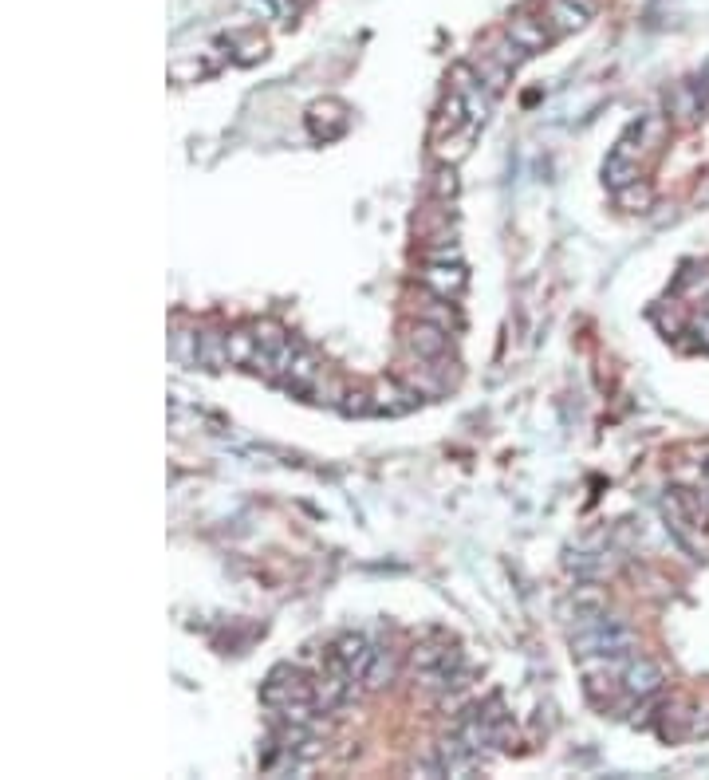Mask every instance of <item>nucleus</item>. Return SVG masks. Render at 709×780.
Masks as SVG:
<instances>
[{
  "label": "nucleus",
  "instance_id": "1",
  "mask_svg": "<svg viewBox=\"0 0 709 780\" xmlns=\"http://www.w3.org/2000/svg\"><path fill=\"white\" fill-rule=\"evenodd\" d=\"M260 702L272 706V710L280 714V710H288V706H296V702H316V686L304 682L300 662H284V666H276V670L268 674V682L260 686Z\"/></svg>",
  "mask_w": 709,
  "mask_h": 780
},
{
  "label": "nucleus",
  "instance_id": "2",
  "mask_svg": "<svg viewBox=\"0 0 709 780\" xmlns=\"http://www.w3.org/2000/svg\"><path fill=\"white\" fill-rule=\"evenodd\" d=\"M709 111V83L706 75L702 79H690V83H678L670 95H666V119L690 127L698 119H706Z\"/></svg>",
  "mask_w": 709,
  "mask_h": 780
},
{
  "label": "nucleus",
  "instance_id": "3",
  "mask_svg": "<svg viewBox=\"0 0 709 780\" xmlns=\"http://www.w3.org/2000/svg\"><path fill=\"white\" fill-rule=\"evenodd\" d=\"M662 666L654 662V658H646V654H631L627 662H623V690L631 694V698H654L658 690H662Z\"/></svg>",
  "mask_w": 709,
  "mask_h": 780
},
{
  "label": "nucleus",
  "instance_id": "4",
  "mask_svg": "<svg viewBox=\"0 0 709 780\" xmlns=\"http://www.w3.org/2000/svg\"><path fill=\"white\" fill-rule=\"evenodd\" d=\"M406 347L422 359V363H438L446 351H450V331L430 320H418V324L406 327Z\"/></svg>",
  "mask_w": 709,
  "mask_h": 780
},
{
  "label": "nucleus",
  "instance_id": "5",
  "mask_svg": "<svg viewBox=\"0 0 709 780\" xmlns=\"http://www.w3.org/2000/svg\"><path fill=\"white\" fill-rule=\"evenodd\" d=\"M595 12V0H548V12L544 20L552 24V36H564V32H576L591 20Z\"/></svg>",
  "mask_w": 709,
  "mask_h": 780
},
{
  "label": "nucleus",
  "instance_id": "6",
  "mask_svg": "<svg viewBox=\"0 0 709 780\" xmlns=\"http://www.w3.org/2000/svg\"><path fill=\"white\" fill-rule=\"evenodd\" d=\"M422 284H426V292H434V296L461 300V292H465V268H461V264H426V268H422Z\"/></svg>",
  "mask_w": 709,
  "mask_h": 780
},
{
  "label": "nucleus",
  "instance_id": "7",
  "mask_svg": "<svg viewBox=\"0 0 709 780\" xmlns=\"http://www.w3.org/2000/svg\"><path fill=\"white\" fill-rule=\"evenodd\" d=\"M371 643H367V635H359V631H347V635H339L335 639V647H331V654L363 682V670H367V662H371Z\"/></svg>",
  "mask_w": 709,
  "mask_h": 780
},
{
  "label": "nucleus",
  "instance_id": "8",
  "mask_svg": "<svg viewBox=\"0 0 709 780\" xmlns=\"http://www.w3.org/2000/svg\"><path fill=\"white\" fill-rule=\"evenodd\" d=\"M323 379V363L312 355V351H296V359H292V371H288V379H284V387L300 390V394H312V387Z\"/></svg>",
  "mask_w": 709,
  "mask_h": 780
},
{
  "label": "nucleus",
  "instance_id": "9",
  "mask_svg": "<svg viewBox=\"0 0 709 780\" xmlns=\"http://www.w3.org/2000/svg\"><path fill=\"white\" fill-rule=\"evenodd\" d=\"M197 367H209V371L233 367V359H229V335H221V331H201V343H197Z\"/></svg>",
  "mask_w": 709,
  "mask_h": 780
},
{
  "label": "nucleus",
  "instance_id": "10",
  "mask_svg": "<svg viewBox=\"0 0 709 780\" xmlns=\"http://www.w3.org/2000/svg\"><path fill=\"white\" fill-rule=\"evenodd\" d=\"M509 40H516L524 52H540L548 40H552V32H548V20H532V16H516L513 24H509Z\"/></svg>",
  "mask_w": 709,
  "mask_h": 780
},
{
  "label": "nucleus",
  "instance_id": "11",
  "mask_svg": "<svg viewBox=\"0 0 709 780\" xmlns=\"http://www.w3.org/2000/svg\"><path fill=\"white\" fill-rule=\"evenodd\" d=\"M260 351V339L253 327H241V331H229V359L233 367H253Z\"/></svg>",
  "mask_w": 709,
  "mask_h": 780
},
{
  "label": "nucleus",
  "instance_id": "12",
  "mask_svg": "<svg viewBox=\"0 0 709 780\" xmlns=\"http://www.w3.org/2000/svg\"><path fill=\"white\" fill-rule=\"evenodd\" d=\"M603 178H607V186L619 194L623 186L639 182V162H631V158H619V154H607V162H603Z\"/></svg>",
  "mask_w": 709,
  "mask_h": 780
},
{
  "label": "nucleus",
  "instance_id": "13",
  "mask_svg": "<svg viewBox=\"0 0 709 780\" xmlns=\"http://www.w3.org/2000/svg\"><path fill=\"white\" fill-rule=\"evenodd\" d=\"M390 678H394V654L390 650H371V662H367V670H363V686L367 690H383Z\"/></svg>",
  "mask_w": 709,
  "mask_h": 780
},
{
  "label": "nucleus",
  "instance_id": "14",
  "mask_svg": "<svg viewBox=\"0 0 709 780\" xmlns=\"http://www.w3.org/2000/svg\"><path fill=\"white\" fill-rule=\"evenodd\" d=\"M434 296V292H430ZM457 300H446V296H434V304H426V308H418V320H430V324L446 327V331H457L461 327V316H457V308H453Z\"/></svg>",
  "mask_w": 709,
  "mask_h": 780
},
{
  "label": "nucleus",
  "instance_id": "15",
  "mask_svg": "<svg viewBox=\"0 0 709 780\" xmlns=\"http://www.w3.org/2000/svg\"><path fill=\"white\" fill-rule=\"evenodd\" d=\"M615 201L623 205V209H631V213H646L650 205H654V190L646 186L643 178L639 182H631V186H623L619 194H615Z\"/></svg>",
  "mask_w": 709,
  "mask_h": 780
},
{
  "label": "nucleus",
  "instance_id": "16",
  "mask_svg": "<svg viewBox=\"0 0 709 780\" xmlns=\"http://www.w3.org/2000/svg\"><path fill=\"white\" fill-rule=\"evenodd\" d=\"M213 67L217 64H205V60H197V56H190V60H174V64H170V79H174V83H197V79H205Z\"/></svg>",
  "mask_w": 709,
  "mask_h": 780
},
{
  "label": "nucleus",
  "instance_id": "17",
  "mask_svg": "<svg viewBox=\"0 0 709 780\" xmlns=\"http://www.w3.org/2000/svg\"><path fill=\"white\" fill-rule=\"evenodd\" d=\"M453 194H457V174H453V162H446V166L434 170V197L438 201H450Z\"/></svg>",
  "mask_w": 709,
  "mask_h": 780
},
{
  "label": "nucleus",
  "instance_id": "18",
  "mask_svg": "<svg viewBox=\"0 0 709 780\" xmlns=\"http://www.w3.org/2000/svg\"><path fill=\"white\" fill-rule=\"evenodd\" d=\"M426 264H461V253H457L453 241H434L426 249Z\"/></svg>",
  "mask_w": 709,
  "mask_h": 780
},
{
  "label": "nucleus",
  "instance_id": "19",
  "mask_svg": "<svg viewBox=\"0 0 709 780\" xmlns=\"http://www.w3.org/2000/svg\"><path fill=\"white\" fill-rule=\"evenodd\" d=\"M197 343H201L197 331H178V335H174V355L186 359V363H197Z\"/></svg>",
  "mask_w": 709,
  "mask_h": 780
},
{
  "label": "nucleus",
  "instance_id": "20",
  "mask_svg": "<svg viewBox=\"0 0 709 780\" xmlns=\"http://www.w3.org/2000/svg\"><path fill=\"white\" fill-rule=\"evenodd\" d=\"M686 335H694V343H698V347H709V308L698 316V320H690Z\"/></svg>",
  "mask_w": 709,
  "mask_h": 780
},
{
  "label": "nucleus",
  "instance_id": "21",
  "mask_svg": "<svg viewBox=\"0 0 709 780\" xmlns=\"http://www.w3.org/2000/svg\"><path fill=\"white\" fill-rule=\"evenodd\" d=\"M241 4H245V8H253V12H260L264 20H272V16H276V8H272V0H241Z\"/></svg>",
  "mask_w": 709,
  "mask_h": 780
},
{
  "label": "nucleus",
  "instance_id": "22",
  "mask_svg": "<svg viewBox=\"0 0 709 780\" xmlns=\"http://www.w3.org/2000/svg\"><path fill=\"white\" fill-rule=\"evenodd\" d=\"M288 4H292V8H300V4H312V0H288Z\"/></svg>",
  "mask_w": 709,
  "mask_h": 780
},
{
  "label": "nucleus",
  "instance_id": "23",
  "mask_svg": "<svg viewBox=\"0 0 709 780\" xmlns=\"http://www.w3.org/2000/svg\"><path fill=\"white\" fill-rule=\"evenodd\" d=\"M706 83H709V64H706Z\"/></svg>",
  "mask_w": 709,
  "mask_h": 780
},
{
  "label": "nucleus",
  "instance_id": "24",
  "mask_svg": "<svg viewBox=\"0 0 709 780\" xmlns=\"http://www.w3.org/2000/svg\"><path fill=\"white\" fill-rule=\"evenodd\" d=\"M706 308H709V296H706Z\"/></svg>",
  "mask_w": 709,
  "mask_h": 780
}]
</instances>
